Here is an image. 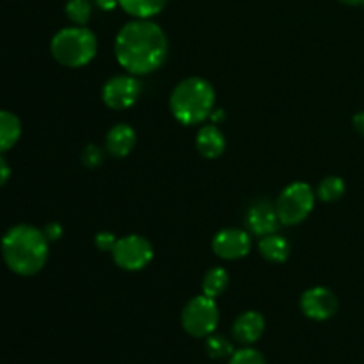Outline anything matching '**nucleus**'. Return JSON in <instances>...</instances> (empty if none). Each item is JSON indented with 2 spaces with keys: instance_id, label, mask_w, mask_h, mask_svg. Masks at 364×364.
<instances>
[{
  "instance_id": "f257e3e1",
  "label": "nucleus",
  "mask_w": 364,
  "mask_h": 364,
  "mask_svg": "<svg viewBox=\"0 0 364 364\" xmlns=\"http://www.w3.org/2000/svg\"><path fill=\"white\" fill-rule=\"evenodd\" d=\"M114 52L121 68L130 75L142 77L162 68L169 53V43L160 25L137 18L117 32Z\"/></svg>"
},
{
  "instance_id": "dca6fc26",
  "label": "nucleus",
  "mask_w": 364,
  "mask_h": 364,
  "mask_svg": "<svg viewBox=\"0 0 364 364\" xmlns=\"http://www.w3.org/2000/svg\"><path fill=\"white\" fill-rule=\"evenodd\" d=\"M21 121L9 110H0V153H6L20 141Z\"/></svg>"
},
{
  "instance_id": "6e6552de",
  "label": "nucleus",
  "mask_w": 364,
  "mask_h": 364,
  "mask_svg": "<svg viewBox=\"0 0 364 364\" xmlns=\"http://www.w3.org/2000/svg\"><path fill=\"white\" fill-rule=\"evenodd\" d=\"M141 89V82L135 78V75H116L103 85V103L112 110H127L137 103Z\"/></svg>"
},
{
  "instance_id": "a211bd4d",
  "label": "nucleus",
  "mask_w": 364,
  "mask_h": 364,
  "mask_svg": "<svg viewBox=\"0 0 364 364\" xmlns=\"http://www.w3.org/2000/svg\"><path fill=\"white\" fill-rule=\"evenodd\" d=\"M228 283H230V274L226 272V269H223V267L210 269L203 277V295L212 299L220 297L226 291Z\"/></svg>"
},
{
  "instance_id": "412c9836",
  "label": "nucleus",
  "mask_w": 364,
  "mask_h": 364,
  "mask_svg": "<svg viewBox=\"0 0 364 364\" xmlns=\"http://www.w3.org/2000/svg\"><path fill=\"white\" fill-rule=\"evenodd\" d=\"M206 352L212 359L231 358L235 354L231 341L226 340L224 336H219V334H210L206 338Z\"/></svg>"
},
{
  "instance_id": "f03ea898",
  "label": "nucleus",
  "mask_w": 364,
  "mask_h": 364,
  "mask_svg": "<svg viewBox=\"0 0 364 364\" xmlns=\"http://www.w3.org/2000/svg\"><path fill=\"white\" fill-rule=\"evenodd\" d=\"M0 251L11 272L28 277L41 272L46 265L50 242L43 230L31 224H18L2 237Z\"/></svg>"
},
{
  "instance_id": "39448f33",
  "label": "nucleus",
  "mask_w": 364,
  "mask_h": 364,
  "mask_svg": "<svg viewBox=\"0 0 364 364\" xmlns=\"http://www.w3.org/2000/svg\"><path fill=\"white\" fill-rule=\"evenodd\" d=\"M315 192L304 181H294L279 194L276 201L277 217L284 226H297L308 219L315 208Z\"/></svg>"
},
{
  "instance_id": "cd10ccee",
  "label": "nucleus",
  "mask_w": 364,
  "mask_h": 364,
  "mask_svg": "<svg viewBox=\"0 0 364 364\" xmlns=\"http://www.w3.org/2000/svg\"><path fill=\"white\" fill-rule=\"evenodd\" d=\"M96 4H98L100 9H103V11H112L114 7L119 6V4H117V0H96Z\"/></svg>"
},
{
  "instance_id": "f3484780",
  "label": "nucleus",
  "mask_w": 364,
  "mask_h": 364,
  "mask_svg": "<svg viewBox=\"0 0 364 364\" xmlns=\"http://www.w3.org/2000/svg\"><path fill=\"white\" fill-rule=\"evenodd\" d=\"M117 4L130 16L149 20V18L156 16L166 7L167 0H117Z\"/></svg>"
},
{
  "instance_id": "6ab92c4d",
  "label": "nucleus",
  "mask_w": 364,
  "mask_h": 364,
  "mask_svg": "<svg viewBox=\"0 0 364 364\" xmlns=\"http://www.w3.org/2000/svg\"><path fill=\"white\" fill-rule=\"evenodd\" d=\"M345 191H347V187H345L343 178L327 176L320 181L318 188H316V196H318L320 201L334 203L343 198Z\"/></svg>"
},
{
  "instance_id": "20e7f679",
  "label": "nucleus",
  "mask_w": 364,
  "mask_h": 364,
  "mask_svg": "<svg viewBox=\"0 0 364 364\" xmlns=\"http://www.w3.org/2000/svg\"><path fill=\"white\" fill-rule=\"evenodd\" d=\"M50 52L60 66L84 68L95 59L98 39L87 27H68L53 36Z\"/></svg>"
},
{
  "instance_id": "c756f323",
  "label": "nucleus",
  "mask_w": 364,
  "mask_h": 364,
  "mask_svg": "<svg viewBox=\"0 0 364 364\" xmlns=\"http://www.w3.org/2000/svg\"><path fill=\"white\" fill-rule=\"evenodd\" d=\"M343 4H347V6H363L364 7V0H341Z\"/></svg>"
},
{
  "instance_id": "4be33fe9",
  "label": "nucleus",
  "mask_w": 364,
  "mask_h": 364,
  "mask_svg": "<svg viewBox=\"0 0 364 364\" xmlns=\"http://www.w3.org/2000/svg\"><path fill=\"white\" fill-rule=\"evenodd\" d=\"M230 364H267V359L255 348H242L231 355Z\"/></svg>"
},
{
  "instance_id": "393cba45",
  "label": "nucleus",
  "mask_w": 364,
  "mask_h": 364,
  "mask_svg": "<svg viewBox=\"0 0 364 364\" xmlns=\"http://www.w3.org/2000/svg\"><path fill=\"white\" fill-rule=\"evenodd\" d=\"M43 233L48 238V242H57L63 237V226L59 223H48L45 228H43Z\"/></svg>"
},
{
  "instance_id": "a878e982",
  "label": "nucleus",
  "mask_w": 364,
  "mask_h": 364,
  "mask_svg": "<svg viewBox=\"0 0 364 364\" xmlns=\"http://www.w3.org/2000/svg\"><path fill=\"white\" fill-rule=\"evenodd\" d=\"M9 178H11V167L9 164H7V160L2 156V153H0V187H4V185L7 183Z\"/></svg>"
},
{
  "instance_id": "9d476101",
  "label": "nucleus",
  "mask_w": 364,
  "mask_h": 364,
  "mask_svg": "<svg viewBox=\"0 0 364 364\" xmlns=\"http://www.w3.org/2000/svg\"><path fill=\"white\" fill-rule=\"evenodd\" d=\"M338 297L333 290L326 287H313L306 290L301 297V309L308 318L323 322L331 316L336 315L338 311Z\"/></svg>"
},
{
  "instance_id": "c85d7f7f",
  "label": "nucleus",
  "mask_w": 364,
  "mask_h": 364,
  "mask_svg": "<svg viewBox=\"0 0 364 364\" xmlns=\"http://www.w3.org/2000/svg\"><path fill=\"white\" fill-rule=\"evenodd\" d=\"M226 119V114H224V110L220 109H213L212 116H210V121H212L213 124H220V121Z\"/></svg>"
},
{
  "instance_id": "1a4fd4ad",
  "label": "nucleus",
  "mask_w": 364,
  "mask_h": 364,
  "mask_svg": "<svg viewBox=\"0 0 364 364\" xmlns=\"http://www.w3.org/2000/svg\"><path fill=\"white\" fill-rule=\"evenodd\" d=\"M251 235L244 230H237V228H228V230L219 231L212 242L215 256H219L220 259H226V262H237V259L245 258L251 252Z\"/></svg>"
},
{
  "instance_id": "4468645a",
  "label": "nucleus",
  "mask_w": 364,
  "mask_h": 364,
  "mask_svg": "<svg viewBox=\"0 0 364 364\" xmlns=\"http://www.w3.org/2000/svg\"><path fill=\"white\" fill-rule=\"evenodd\" d=\"M196 148L205 159H219L226 149V137L217 124H205L196 135Z\"/></svg>"
},
{
  "instance_id": "b1692460",
  "label": "nucleus",
  "mask_w": 364,
  "mask_h": 364,
  "mask_svg": "<svg viewBox=\"0 0 364 364\" xmlns=\"http://www.w3.org/2000/svg\"><path fill=\"white\" fill-rule=\"evenodd\" d=\"M116 242L117 237L114 233H110V231H100L95 237V245L103 252H112Z\"/></svg>"
},
{
  "instance_id": "ddd939ff",
  "label": "nucleus",
  "mask_w": 364,
  "mask_h": 364,
  "mask_svg": "<svg viewBox=\"0 0 364 364\" xmlns=\"http://www.w3.org/2000/svg\"><path fill=\"white\" fill-rule=\"evenodd\" d=\"M135 142H137V134L134 128L127 123H119L110 128L107 134L105 149L116 159H124L135 148Z\"/></svg>"
},
{
  "instance_id": "aec40b11",
  "label": "nucleus",
  "mask_w": 364,
  "mask_h": 364,
  "mask_svg": "<svg viewBox=\"0 0 364 364\" xmlns=\"http://www.w3.org/2000/svg\"><path fill=\"white\" fill-rule=\"evenodd\" d=\"M92 7L89 0H68L66 4V16L78 27H85L91 20Z\"/></svg>"
},
{
  "instance_id": "f8f14e48",
  "label": "nucleus",
  "mask_w": 364,
  "mask_h": 364,
  "mask_svg": "<svg viewBox=\"0 0 364 364\" xmlns=\"http://www.w3.org/2000/svg\"><path fill=\"white\" fill-rule=\"evenodd\" d=\"M265 333V318L258 311H245L235 320L233 336L244 345H252Z\"/></svg>"
},
{
  "instance_id": "bb28decb",
  "label": "nucleus",
  "mask_w": 364,
  "mask_h": 364,
  "mask_svg": "<svg viewBox=\"0 0 364 364\" xmlns=\"http://www.w3.org/2000/svg\"><path fill=\"white\" fill-rule=\"evenodd\" d=\"M352 124H354V128L358 130V134H361L364 137V110L355 114L354 119H352Z\"/></svg>"
},
{
  "instance_id": "2eb2a0df",
  "label": "nucleus",
  "mask_w": 364,
  "mask_h": 364,
  "mask_svg": "<svg viewBox=\"0 0 364 364\" xmlns=\"http://www.w3.org/2000/svg\"><path fill=\"white\" fill-rule=\"evenodd\" d=\"M258 251H259V255L267 259V262L283 263L290 258L291 245L284 237L272 233V235H267V237L259 238Z\"/></svg>"
},
{
  "instance_id": "9b49d317",
  "label": "nucleus",
  "mask_w": 364,
  "mask_h": 364,
  "mask_svg": "<svg viewBox=\"0 0 364 364\" xmlns=\"http://www.w3.org/2000/svg\"><path fill=\"white\" fill-rule=\"evenodd\" d=\"M245 223H247L249 231H251L252 235L262 238L267 237V235L276 233L281 220L279 217H277L276 205H272L270 201H256L255 205L249 208Z\"/></svg>"
},
{
  "instance_id": "423d86ee",
  "label": "nucleus",
  "mask_w": 364,
  "mask_h": 364,
  "mask_svg": "<svg viewBox=\"0 0 364 364\" xmlns=\"http://www.w3.org/2000/svg\"><path fill=\"white\" fill-rule=\"evenodd\" d=\"M219 308L215 299L198 295L191 299L181 313V326L191 336L208 338L219 326Z\"/></svg>"
},
{
  "instance_id": "7ed1b4c3",
  "label": "nucleus",
  "mask_w": 364,
  "mask_h": 364,
  "mask_svg": "<svg viewBox=\"0 0 364 364\" xmlns=\"http://www.w3.org/2000/svg\"><path fill=\"white\" fill-rule=\"evenodd\" d=\"M169 107L178 123L199 124L210 119L215 109V89L206 78L188 77L173 89Z\"/></svg>"
},
{
  "instance_id": "0eeeda50",
  "label": "nucleus",
  "mask_w": 364,
  "mask_h": 364,
  "mask_svg": "<svg viewBox=\"0 0 364 364\" xmlns=\"http://www.w3.org/2000/svg\"><path fill=\"white\" fill-rule=\"evenodd\" d=\"M153 256H155V249L151 242L141 235H127L123 238H117L112 249V258L116 265L127 272L146 269L151 263Z\"/></svg>"
},
{
  "instance_id": "5701e85b",
  "label": "nucleus",
  "mask_w": 364,
  "mask_h": 364,
  "mask_svg": "<svg viewBox=\"0 0 364 364\" xmlns=\"http://www.w3.org/2000/svg\"><path fill=\"white\" fill-rule=\"evenodd\" d=\"M103 162V151L95 144L85 146V149L82 151V164L89 169H95V167L102 166Z\"/></svg>"
}]
</instances>
